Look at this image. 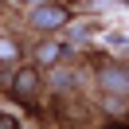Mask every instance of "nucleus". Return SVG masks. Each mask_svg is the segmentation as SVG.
<instances>
[{"instance_id": "f257e3e1", "label": "nucleus", "mask_w": 129, "mask_h": 129, "mask_svg": "<svg viewBox=\"0 0 129 129\" xmlns=\"http://www.w3.org/2000/svg\"><path fill=\"white\" fill-rule=\"evenodd\" d=\"M4 90H12L20 102H35V94H39V71L35 67H16L12 74H4Z\"/></svg>"}, {"instance_id": "f03ea898", "label": "nucleus", "mask_w": 129, "mask_h": 129, "mask_svg": "<svg viewBox=\"0 0 129 129\" xmlns=\"http://www.w3.org/2000/svg\"><path fill=\"white\" fill-rule=\"evenodd\" d=\"M31 24H35V27H63V24H67V12L55 8V4H47V8H39V12L31 16Z\"/></svg>"}]
</instances>
